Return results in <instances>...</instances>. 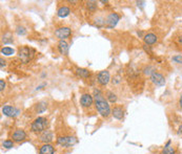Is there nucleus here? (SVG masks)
Wrapping results in <instances>:
<instances>
[{
    "label": "nucleus",
    "instance_id": "nucleus-1",
    "mask_svg": "<svg viewBox=\"0 0 182 154\" xmlns=\"http://www.w3.org/2000/svg\"><path fill=\"white\" fill-rule=\"evenodd\" d=\"M94 100H95V106H96L97 111L103 117H107L112 113L111 107L109 105V102L104 99L103 94L98 89L94 90Z\"/></svg>",
    "mask_w": 182,
    "mask_h": 154
},
{
    "label": "nucleus",
    "instance_id": "nucleus-2",
    "mask_svg": "<svg viewBox=\"0 0 182 154\" xmlns=\"http://www.w3.org/2000/svg\"><path fill=\"white\" fill-rule=\"evenodd\" d=\"M34 55H35V50L31 47H27V46H22L18 50V57L21 59V61L23 63L30 62L34 58Z\"/></svg>",
    "mask_w": 182,
    "mask_h": 154
},
{
    "label": "nucleus",
    "instance_id": "nucleus-3",
    "mask_svg": "<svg viewBox=\"0 0 182 154\" xmlns=\"http://www.w3.org/2000/svg\"><path fill=\"white\" fill-rule=\"evenodd\" d=\"M48 125V120L45 119V117H37L34 122L32 123V126H31V128H32V131L33 132H43L45 131V129H47Z\"/></svg>",
    "mask_w": 182,
    "mask_h": 154
},
{
    "label": "nucleus",
    "instance_id": "nucleus-4",
    "mask_svg": "<svg viewBox=\"0 0 182 154\" xmlns=\"http://www.w3.org/2000/svg\"><path fill=\"white\" fill-rule=\"evenodd\" d=\"M77 143V138L71 135H64V136H59L57 138V144L62 147H72Z\"/></svg>",
    "mask_w": 182,
    "mask_h": 154
},
{
    "label": "nucleus",
    "instance_id": "nucleus-5",
    "mask_svg": "<svg viewBox=\"0 0 182 154\" xmlns=\"http://www.w3.org/2000/svg\"><path fill=\"white\" fill-rule=\"evenodd\" d=\"M72 35V30L70 27H60L55 30V36L60 40H64Z\"/></svg>",
    "mask_w": 182,
    "mask_h": 154
},
{
    "label": "nucleus",
    "instance_id": "nucleus-6",
    "mask_svg": "<svg viewBox=\"0 0 182 154\" xmlns=\"http://www.w3.org/2000/svg\"><path fill=\"white\" fill-rule=\"evenodd\" d=\"M151 81H152L156 86H163L165 84L164 77L161 73H156V71L151 74Z\"/></svg>",
    "mask_w": 182,
    "mask_h": 154
},
{
    "label": "nucleus",
    "instance_id": "nucleus-7",
    "mask_svg": "<svg viewBox=\"0 0 182 154\" xmlns=\"http://www.w3.org/2000/svg\"><path fill=\"white\" fill-rule=\"evenodd\" d=\"M120 20V16L117 14V13H112V14H110L109 16L106 18V24L107 26L110 27V29H113V27H115L117 25L118 21Z\"/></svg>",
    "mask_w": 182,
    "mask_h": 154
},
{
    "label": "nucleus",
    "instance_id": "nucleus-8",
    "mask_svg": "<svg viewBox=\"0 0 182 154\" xmlns=\"http://www.w3.org/2000/svg\"><path fill=\"white\" fill-rule=\"evenodd\" d=\"M110 73L107 70H103V71H100L98 77H97V80H98V83L101 86H105L107 83L110 82Z\"/></svg>",
    "mask_w": 182,
    "mask_h": 154
},
{
    "label": "nucleus",
    "instance_id": "nucleus-9",
    "mask_svg": "<svg viewBox=\"0 0 182 154\" xmlns=\"http://www.w3.org/2000/svg\"><path fill=\"white\" fill-rule=\"evenodd\" d=\"M94 102V97L89 93H84L80 97V104L82 107H91Z\"/></svg>",
    "mask_w": 182,
    "mask_h": 154
},
{
    "label": "nucleus",
    "instance_id": "nucleus-10",
    "mask_svg": "<svg viewBox=\"0 0 182 154\" xmlns=\"http://www.w3.org/2000/svg\"><path fill=\"white\" fill-rule=\"evenodd\" d=\"M2 112H3L4 115H6V116L15 117V116H17V115H19L20 110L12 106H4L3 108H2Z\"/></svg>",
    "mask_w": 182,
    "mask_h": 154
},
{
    "label": "nucleus",
    "instance_id": "nucleus-11",
    "mask_svg": "<svg viewBox=\"0 0 182 154\" xmlns=\"http://www.w3.org/2000/svg\"><path fill=\"white\" fill-rule=\"evenodd\" d=\"M12 138H13V140H15V142L20 143L27 138V133H25L24 130H22V129H17V130H15L14 133H13Z\"/></svg>",
    "mask_w": 182,
    "mask_h": 154
},
{
    "label": "nucleus",
    "instance_id": "nucleus-12",
    "mask_svg": "<svg viewBox=\"0 0 182 154\" xmlns=\"http://www.w3.org/2000/svg\"><path fill=\"white\" fill-rule=\"evenodd\" d=\"M38 137H39L40 142H42L44 144H48L53 140V132L50 131V130H45V131L40 133Z\"/></svg>",
    "mask_w": 182,
    "mask_h": 154
},
{
    "label": "nucleus",
    "instance_id": "nucleus-13",
    "mask_svg": "<svg viewBox=\"0 0 182 154\" xmlns=\"http://www.w3.org/2000/svg\"><path fill=\"white\" fill-rule=\"evenodd\" d=\"M58 50L61 55L63 56H68V50H70V46H68V42H65L64 40H60L58 43Z\"/></svg>",
    "mask_w": 182,
    "mask_h": 154
},
{
    "label": "nucleus",
    "instance_id": "nucleus-14",
    "mask_svg": "<svg viewBox=\"0 0 182 154\" xmlns=\"http://www.w3.org/2000/svg\"><path fill=\"white\" fill-rule=\"evenodd\" d=\"M143 40H144L145 45H153V44H155V43L157 42L158 38H157V36H156L155 34L150 33V34L145 35L144 37H143Z\"/></svg>",
    "mask_w": 182,
    "mask_h": 154
},
{
    "label": "nucleus",
    "instance_id": "nucleus-15",
    "mask_svg": "<svg viewBox=\"0 0 182 154\" xmlns=\"http://www.w3.org/2000/svg\"><path fill=\"white\" fill-rule=\"evenodd\" d=\"M112 114H113V116L115 117V119H117V120H122L123 119V116H124V111H123V109L121 108V107H114L112 110Z\"/></svg>",
    "mask_w": 182,
    "mask_h": 154
},
{
    "label": "nucleus",
    "instance_id": "nucleus-16",
    "mask_svg": "<svg viewBox=\"0 0 182 154\" xmlns=\"http://www.w3.org/2000/svg\"><path fill=\"white\" fill-rule=\"evenodd\" d=\"M55 149L50 144H44L39 150V154H54Z\"/></svg>",
    "mask_w": 182,
    "mask_h": 154
},
{
    "label": "nucleus",
    "instance_id": "nucleus-17",
    "mask_svg": "<svg viewBox=\"0 0 182 154\" xmlns=\"http://www.w3.org/2000/svg\"><path fill=\"white\" fill-rule=\"evenodd\" d=\"M70 13H71L70 7H68V6H61L60 9H59L58 11H57V16L60 17V18H64L66 16H68V15H70Z\"/></svg>",
    "mask_w": 182,
    "mask_h": 154
},
{
    "label": "nucleus",
    "instance_id": "nucleus-18",
    "mask_svg": "<svg viewBox=\"0 0 182 154\" xmlns=\"http://www.w3.org/2000/svg\"><path fill=\"white\" fill-rule=\"evenodd\" d=\"M76 74L79 77V78L86 79V78H89L91 73H89V71L85 68H77L76 69Z\"/></svg>",
    "mask_w": 182,
    "mask_h": 154
},
{
    "label": "nucleus",
    "instance_id": "nucleus-19",
    "mask_svg": "<svg viewBox=\"0 0 182 154\" xmlns=\"http://www.w3.org/2000/svg\"><path fill=\"white\" fill-rule=\"evenodd\" d=\"M170 145H171V140H168V142L166 143L164 149H163L162 154H175V149L173 148V146H170Z\"/></svg>",
    "mask_w": 182,
    "mask_h": 154
},
{
    "label": "nucleus",
    "instance_id": "nucleus-20",
    "mask_svg": "<svg viewBox=\"0 0 182 154\" xmlns=\"http://www.w3.org/2000/svg\"><path fill=\"white\" fill-rule=\"evenodd\" d=\"M15 50L13 49L12 47H9V46H6V47H2L1 48V53L4 56H12L14 55Z\"/></svg>",
    "mask_w": 182,
    "mask_h": 154
},
{
    "label": "nucleus",
    "instance_id": "nucleus-21",
    "mask_svg": "<svg viewBox=\"0 0 182 154\" xmlns=\"http://www.w3.org/2000/svg\"><path fill=\"white\" fill-rule=\"evenodd\" d=\"M106 99L110 103H116L117 102V96L112 91L106 92Z\"/></svg>",
    "mask_w": 182,
    "mask_h": 154
},
{
    "label": "nucleus",
    "instance_id": "nucleus-22",
    "mask_svg": "<svg viewBox=\"0 0 182 154\" xmlns=\"http://www.w3.org/2000/svg\"><path fill=\"white\" fill-rule=\"evenodd\" d=\"M86 7H88L89 11L95 12L97 9V2L96 1H88L86 2Z\"/></svg>",
    "mask_w": 182,
    "mask_h": 154
},
{
    "label": "nucleus",
    "instance_id": "nucleus-23",
    "mask_svg": "<svg viewBox=\"0 0 182 154\" xmlns=\"http://www.w3.org/2000/svg\"><path fill=\"white\" fill-rule=\"evenodd\" d=\"M47 109V103L45 102H41L39 104H37V112L38 113H41L44 110Z\"/></svg>",
    "mask_w": 182,
    "mask_h": 154
},
{
    "label": "nucleus",
    "instance_id": "nucleus-24",
    "mask_svg": "<svg viewBox=\"0 0 182 154\" xmlns=\"http://www.w3.org/2000/svg\"><path fill=\"white\" fill-rule=\"evenodd\" d=\"M2 146H3L4 148H6V149H10V148L14 147V144H13L12 140H4V142L2 143Z\"/></svg>",
    "mask_w": 182,
    "mask_h": 154
},
{
    "label": "nucleus",
    "instance_id": "nucleus-25",
    "mask_svg": "<svg viewBox=\"0 0 182 154\" xmlns=\"http://www.w3.org/2000/svg\"><path fill=\"white\" fill-rule=\"evenodd\" d=\"M16 33L19 36H24L25 34H27V30H25L23 26H18L16 30Z\"/></svg>",
    "mask_w": 182,
    "mask_h": 154
},
{
    "label": "nucleus",
    "instance_id": "nucleus-26",
    "mask_svg": "<svg viewBox=\"0 0 182 154\" xmlns=\"http://www.w3.org/2000/svg\"><path fill=\"white\" fill-rule=\"evenodd\" d=\"M9 38H12L10 34H6V35L3 36V38H2V41H3L4 44H7V43H12L13 42V39H9Z\"/></svg>",
    "mask_w": 182,
    "mask_h": 154
},
{
    "label": "nucleus",
    "instance_id": "nucleus-27",
    "mask_svg": "<svg viewBox=\"0 0 182 154\" xmlns=\"http://www.w3.org/2000/svg\"><path fill=\"white\" fill-rule=\"evenodd\" d=\"M173 61H175L177 63H182V57L181 56H175V57H173Z\"/></svg>",
    "mask_w": 182,
    "mask_h": 154
},
{
    "label": "nucleus",
    "instance_id": "nucleus-28",
    "mask_svg": "<svg viewBox=\"0 0 182 154\" xmlns=\"http://www.w3.org/2000/svg\"><path fill=\"white\" fill-rule=\"evenodd\" d=\"M4 88H6V83L3 80H0V91H3Z\"/></svg>",
    "mask_w": 182,
    "mask_h": 154
},
{
    "label": "nucleus",
    "instance_id": "nucleus-29",
    "mask_svg": "<svg viewBox=\"0 0 182 154\" xmlns=\"http://www.w3.org/2000/svg\"><path fill=\"white\" fill-rule=\"evenodd\" d=\"M4 66H6V61L3 60V59H0V67H1V69L4 67Z\"/></svg>",
    "mask_w": 182,
    "mask_h": 154
},
{
    "label": "nucleus",
    "instance_id": "nucleus-30",
    "mask_svg": "<svg viewBox=\"0 0 182 154\" xmlns=\"http://www.w3.org/2000/svg\"><path fill=\"white\" fill-rule=\"evenodd\" d=\"M178 134L179 135H182V125L179 127V129H178Z\"/></svg>",
    "mask_w": 182,
    "mask_h": 154
},
{
    "label": "nucleus",
    "instance_id": "nucleus-31",
    "mask_svg": "<svg viewBox=\"0 0 182 154\" xmlns=\"http://www.w3.org/2000/svg\"><path fill=\"white\" fill-rule=\"evenodd\" d=\"M179 103H180V107H181V109H182V96L180 97V101H179Z\"/></svg>",
    "mask_w": 182,
    "mask_h": 154
},
{
    "label": "nucleus",
    "instance_id": "nucleus-32",
    "mask_svg": "<svg viewBox=\"0 0 182 154\" xmlns=\"http://www.w3.org/2000/svg\"><path fill=\"white\" fill-rule=\"evenodd\" d=\"M179 43H181L182 44V37H180V39H179Z\"/></svg>",
    "mask_w": 182,
    "mask_h": 154
}]
</instances>
